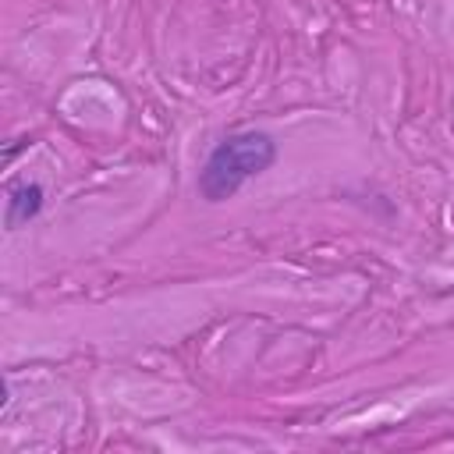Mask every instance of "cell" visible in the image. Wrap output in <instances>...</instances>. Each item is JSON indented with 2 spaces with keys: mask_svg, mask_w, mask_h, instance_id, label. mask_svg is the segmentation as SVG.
Masks as SVG:
<instances>
[{
  "mask_svg": "<svg viewBox=\"0 0 454 454\" xmlns=\"http://www.w3.org/2000/svg\"><path fill=\"white\" fill-rule=\"evenodd\" d=\"M277 163V138L270 131H234L223 142L213 145L199 170V195L206 202H227L234 199L252 177L270 170Z\"/></svg>",
  "mask_w": 454,
  "mask_h": 454,
  "instance_id": "obj_1",
  "label": "cell"
},
{
  "mask_svg": "<svg viewBox=\"0 0 454 454\" xmlns=\"http://www.w3.org/2000/svg\"><path fill=\"white\" fill-rule=\"evenodd\" d=\"M46 206V192L39 181H18L7 188V206H4V227L7 231H18L25 227L28 220H35Z\"/></svg>",
  "mask_w": 454,
  "mask_h": 454,
  "instance_id": "obj_2",
  "label": "cell"
}]
</instances>
